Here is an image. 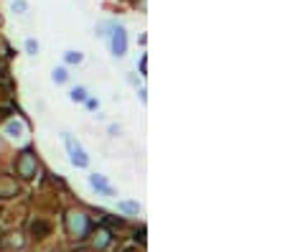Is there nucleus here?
I'll return each instance as SVG.
<instances>
[{
  "instance_id": "1",
  "label": "nucleus",
  "mask_w": 285,
  "mask_h": 252,
  "mask_svg": "<svg viewBox=\"0 0 285 252\" xmlns=\"http://www.w3.org/2000/svg\"><path fill=\"white\" fill-rule=\"evenodd\" d=\"M89 217L87 214H81V212H69L66 214V229H69V234L71 237H76V239H84L87 234H89Z\"/></svg>"
},
{
  "instance_id": "2",
  "label": "nucleus",
  "mask_w": 285,
  "mask_h": 252,
  "mask_svg": "<svg viewBox=\"0 0 285 252\" xmlns=\"http://www.w3.org/2000/svg\"><path fill=\"white\" fill-rule=\"evenodd\" d=\"M64 143H66V150H69V160H71L76 168H87V165H89V158H87L84 148H81L69 133H64Z\"/></svg>"
},
{
  "instance_id": "3",
  "label": "nucleus",
  "mask_w": 285,
  "mask_h": 252,
  "mask_svg": "<svg viewBox=\"0 0 285 252\" xmlns=\"http://www.w3.org/2000/svg\"><path fill=\"white\" fill-rule=\"evenodd\" d=\"M110 49L115 56H125V51H128V33L120 23H115V28L110 31Z\"/></svg>"
},
{
  "instance_id": "4",
  "label": "nucleus",
  "mask_w": 285,
  "mask_h": 252,
  "mask_svg": "<svg viewBox=\"0 0 285 252\" xmlns=\"http://www.w3.org/2000/svg\"><path fill=\"white\" fill-rule=\"evenodd\" d=\"M36 168H38V160H36L33 150H23L21 158H18V163H16L18 176H23V179H33V176H36Z\"/></svg>"
},
{
  "instance_id": "5",
  "label": "nucleus",
  "mask_w": 285,
  "mask_h": 252,
  "mask_svg": "<svg viewBox=\"0 0 285 252\" xmlns=\"http://www.w3.org/2000/svg\"><path fill=\"white\" fill-rule=\"evenodd\" d=\"M89 186L92 189H97L100 194H105V196H115V189L105 181V176H100V174H92L89 176Z\"/></svg>"
},
{
  "instance_id": "6",
  "label": "nucleus",
  "mask_w": 285,
  "mask_h": 252,
  "mask_svg": "<svg viewBox=\"0 0 285 252\" xmlns=\"http://www.w3.org/2000/svg\"><path fill=\"white\" fill-rule=\"evenodd\" d=\"M110 239H112L110 229H105V227H97V232H94V247H97V249H105V247L110 244Z\"/></svg>"
},
{
  "instance_id": "7",
  "label": "nucleus",
  "mask_w": 285,
  "mask_h": 252,
  "mask_svg": "<svg viewBox=\"0 0 285 252\" xmlns=\"http://www.w3.org/2000/svg\"><path fill=\"white\" fill-rule=\"evenodd\" d=\"M23 130H26V128H23V122H21V120H11V122L6 125V133H8L11 138H21Z\"/></svg>"
},
{
  "instance_id": "8",
  "label": "nucleus",
  "mask_w": 285,
  "mask_h": 252,
  "mask_svg": "<svg viewBox=\"0 0 285 252\" xmlns=\"http://www.w3.org/2000/svg\"><path fill=\"white\" fill-rule=\"evenodd\" d=\"M117 209L125 214H138L140 212V204L138 201H117Z\"/></svg>"
},
{
  "instance_id": "9",
  "label": "nucleus",
  "mask_w": 285,
  "mask_h": 252,
  "mask_svg": "<svg viewBox=\"0 0 285 252\" xmlns=\"http://www.w3.org/2000/svg\"><path fill=\"white\" fill-rule=\"evenodd\" d=\"M69 97H71V102H84V100H87V90H84V87H74V90L69 92Z\"/></svg>"
},
{
  "instance_id": "10",
  "label": "nucleus",
  "mask_w": 285,
  "mask_h": 252,
  "mask_svg": "<svg viewBox=\"0 0 285 252\" xmlns=\"http://www.w3.org/2000/svg\"><path fill=\"white\" fill-rule=\"evenodd\" d=\"M13 194H16L13 181H0V196H13Z\"/></svg>"
},
{
  "instance_id": "11",
  "label": "nucleus",
  "mask_w": 285,
  "mask_h": 252,
  "mask_svg": "<svg viewBox=\"0 0 285 252\" xmlns=\"http://www.w3.org/2000/svg\"><path fill=\"white\" fill-rule=\"evenodd\" d=\"M64 59H66V64H81V61H84V54H79V51H66Z\"/></svg>"
},
{
  "instance_id": "12",
  "label": "nucleus",
  "mask_w": 285,
  "mask_h": 252,
  "mask_svg": "<svg viewBox=\"0 0 285 252\" xmlns=\"http://www.w3.org/2000/svg\"><path fill=\"white\" fill-rule=\"evenodd\" d=\"M112 28H115V21H107V23H100V26H97V36H102V38H107Z\"/></svg>"
},
{
  "instance_id": "13",
  "label": "nucleus",
  "mask_w": 285,
  "mask_h": 252,
  "mask_svg": "<svg viewBox=\"0 0 285 252\" xmlns=\"http://www.w3.org/2000/svg\"><path fill=\"white\" fill-rule=\"evenodd\" d=\"M51 79H54L56 84H64V81L69 79V74H66V69H64V66H59V69H54V74H51Z\"/></svg>"
},
{
  "instance_id": "14",
  "label": "nucleus",
  "mask_w": 285,
  "mask_h": 252,
  "mask_svg": "<svg viewBox=\"0 0 285 252\" xmlns=\"http://www.w3.org/2000/svg\"><path fill=\"white\" fill-rule=\"evenodd\" d=\"M26 51H28L31 56H36V54H38V41L28 38V41H26Z\"/></svg>"
},
{
  "instance_id": "15",
  "label": "nucleus",
  "mask_w": 285,
  "mask_h": 252,
  "mask_svg": "<svg viewBox=\"0 0 285 252\" xmlns=\"http://www.w3.org/2000/svg\"><path fill=\"white\" fill-rule=\"evenodd\" d=\"M26 0H13V13H26Z\"/></svg>"
},
{
  "instance_id": "16",
  "label": "nucleus",
  "mask_w": 285,
  "mask_h": 252,
  "mask_svg": "<svg viewBox=\"0 0 285 252\" xmlns=\"http://www.w3.org/2000/svg\"><path fill=\"white\" fill-rule=\"evenodd\" d=\"M84 105H87L89 110H97V107H100V105H97V100H84Z\"/></svg>"
},
{
  "instance_id": "17",
  "label": "nucleus",
  "mask_w": 285,
  "mask_h": 252,
  "mask_svg": "<svg viewBox=\"0 0 285 252\" xmlns=\"http://www.w3.org/2000/svg\"><path fill=\"white\" fill-rule=\"evenodd\" d=\"M145 69H148V59H145V56H143V59H140V71H143V74H145Z\"/></svg>"
},
{
  "instance_id": "18",
  "label": "nucleus",
  "mask_w": 285,
  "mask_h": 252,
  "mask_svg": "<svg viewBox=\"0 0 285 252\" xmlns=\"http://www.w3.org/2000/svg\"><path fill=\"white\" fill-rule=\"evenodd\" d=\"M0 150H3V140H0Z\"/></svg>"
}]
</instances>
